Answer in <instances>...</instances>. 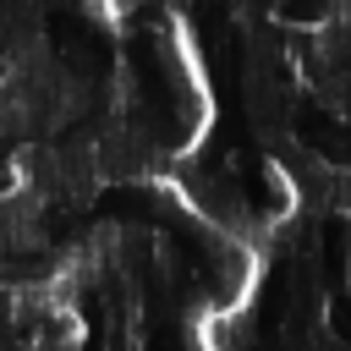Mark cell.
<instances>
[{
    "instance_id": "6da1fadb",
    "label": "cell",
    "mask_w": 351,
    "mask_h": 351,
    "mask_svg": "<svg viewBox=\"0 0 351 351\" xmlns=\"http://www.w3.org/2000/svg\"><path fill=\"white\" fill-rule=\"evenodd\" d=\"M335 11V0H280V16H291V22H324Z\"/></svg>"
}]
</instances>
